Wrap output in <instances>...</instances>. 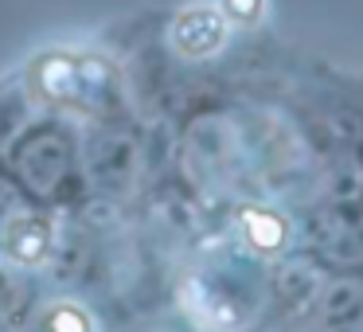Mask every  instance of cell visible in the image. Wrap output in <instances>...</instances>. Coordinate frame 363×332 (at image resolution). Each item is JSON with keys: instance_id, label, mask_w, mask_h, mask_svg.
Returning a JSON list of instances; mask_svg holds the SVG:
<instances>
[{"instance_id": "6da1fadb", "label": "cell", "mask_w": 363, "mask_h": 332, "mask_svg": "<svg viewBox=\"0 0 363 332\" xmlns=\"http://www.w3.org/2000/svg\"><path fill=\"white\" fill-rule=\"evenodd\" d=\"M227 43V16L219 9H207V4H196V9H184L180 16L172 20V48L188 59H207Z\"/></svg>"}, {"instance_id": "7a4b0ae2", "label": "cell", "mask_w": 363, "mask_h": 332, "mask_svg": "<svg viewBox=\"0 0 363 332\" xmlns=\"http://www.w3.org/2000/svg\"><path fill=\"white\" fill-rule=\"evenodd\" d=\"M363 324V285L336 277L316 293V332H355Z\"/></svg>"}, {"instance_id": "3957f363", "label": "cell", "mask_w": 363, "mask_h": 332, "mask_svg": "<svg viewBox=\"0 0 363 332\" xmlns=\"http://www.w3.org/2000/svg\"><path fill=\"white\" fill-rule=\"evenodd\" d=\"M328 254L340 262H352V266H359L363 262V215L359 219H347L340 223L336 231L328 235Z\"/></svg>"}, {"instance_id": "277c9868", "label": "cell", "mask_w": 363, "mask_h": 332, "mask_svg": "<svg viewBox=\"0 0 363 332\" xmlns=\"http://www.w3.org/2000/svg\"><path fill=\"white\" fill-rule=\"evenodd\" d=\"M246 235L258 246H277L281 243V223L266 211H254V215H246Z\"/></svg>"}, {"instance_id": "5b68a950", "label": "cell", "mask_w": 363, "mask_h": 332, "mask_svg": "<svg viewBox=\"0 0 363 332\" xmlns=\"http://www.w3.org/2000/svg\"><path fill=\"white\" fill-rule=\"evenodd\" d=\"M266 9V0H223V16L235 24H254Z\"/></svg>"}]
</instances>
